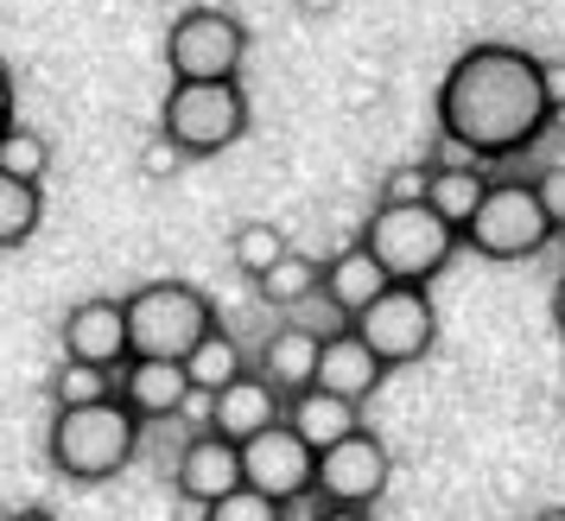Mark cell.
Returning a JSON list of instances; mask_svg holds the SVG:
<instances>
[{
	"instance_id": "1",
	"label": "cell",
	"mask_w": 565,
	"mask_h": 521,
	"mask_svg": "<svg viewBox=\"0 0 565 521\" xmlns=\"http://www.w3.org/2000/svg\"><path fill=\"white\" fill-rule=\"evenodd\" d=\"M438 128L470 159H514L553 128L546 64L521 45H470L438 83Z\"/></svg>"
},
{
	"instance_id": "2",
	"label": "cell",
	"mask_w": 565,
	"mask_h": 521,
	"mask_svg": "<svg viewBox=\"0 0 565 521\" xmlns=\"http://www.w3.org/2000/svg\"><path fill=\"white\" fill-rule=\"evenodd\" d=\"M52 465L64 477H77V483H108V477H121L134 465V451H140V419L108 394V401H89V407H57L52 419Z\"/></svg>"
},
{
	"instance_id": "3",
	"label": "cell",
	"mask_w": 565,
	"mask_h": 521,
	"mask_svg": "<svg viewBox=\"0 0 565 521\" xmlns=\"http://www.w3.org/2000/svg\"><path fill=\"white\" fill-rule=\"evenodd\" d=\"M121 318H128V357L184 363L191 343H204V331L216 325V306L191 280H147L121 299Z\"/></svg>"
},
{
	"instance_id": "4",
	"label": "cell",
	"mask_w": 565,
	"mask_h": 521,
	"mask_svg": "<svg viewBox=\"0 0 565 521\" xmlns=\"http://www.w3.org/2000/svg\"><path fill=\"white\" fill-rule=\"evenodd\" d=\"M248 134V89L242 77L223 83H172L159 108V140L179 147V159H216Z\"/></svg>"
},
{
	"instance_id": "5",
	"label": "cell",
	"mask_w": 565,
	"mask_h": 521,
	"mask_svg": "<svg viewBox=\"0 0 565 521\" xmlns=\"http://www.w3.org/2000/svg\"><path fill=\"white\" fill-rule=\"evenodd\" d=\"M362 248L375 255L387 280H401V287H426L433 274H445V260L458 255V230L451 223H438L433 210L419 204H382L369 223H362Z\"/></svg>"
},
{
	"instance_id": "6",
	"label": "cell",
	"mask_w": 565,
	"mask_h": 521,
	"mask_svg": "<svg viewBox=\"0 0 565 521\" xmlns=\"http://www.w3.org/2000/svg\"><path fill=\"white\" fill-rule=\"evenodd\" d=\"M463 248H477L483 260H534L553 242V223L540 216L534 184L527 179H489L470 223L458 230Z\"/></svg>"
},
{
	"instance_id": "7",
	"label": "cell",
	"mask_w": 565,
	"mask_h": 521,
	"mask_svg": "<svg viewBox=\"0 0 565 521\" xmlns=\"http://www.w3.org/2000/svg\"><path fill=\"white\" fill-rule=\"evenodd\" d=\"M350 331L375 350V363L382 369H407V363H426V350L438 343V306H433V293L426 287H401V280H387V287L350 318Z\"/></svg>"
},
{
	"instance_id": "8",
	"label": "cell",
	"mask_w": 565,
	"mask_h": 521,
	"mask_svg": "<svg viewBox=\"0 0 565 521\" xmlns=\"http://www.w3.org/2000/svg\"><path fill=\"white\" fill-rule=\"evenodd\" d=\"M248 64V26L230 7H184L166 32V71L172 83H223Z\"/></svg>"
},
{
	"instance_id": "9",
	"label": "cell",
	"mask_w": 565,
	"mask_h": 521,
	"mask_svg": "<svg viewBox=\"0 0 565 521\" xmlns=\"http://www.w3.org/2000/svg\"><path fill=\"white\" fill-rule=\"evenodd\" d=\"M387 477H394V458L369 426H350L337 445L311 458V490L324 496V509H375Z\"/></svg>"
},
{
	"instance_id": "10",
	"label": "cell",
	"mask_w": 565,
	"mask_h": 521,
	"mask_svg": "<svg viewBox=\"0 0 565 521\" xmlns=\"http://www.w3.org/2000/svg\"><path fill=\"white\" fill-rule=\"evenodd\" d=\"M235 458H242V483L255 496H267V502H299V496L311 490V451L286 419H274V426H260L255 439H242L235 445Z\"/></svg>"
},
{
	"instance_id": "11",
	"label": "cell",
	"mask_w": 565,
	"mask_h": 521,
	"mask_svg": "<svg viewBox=\"0 0 565 521\" xmlns=\"http://www.w3.org/2000/svg\"><path fill=\"white\" fill-rule=\"evenodd\" d=\"M64 363H89V369H115L128 363V318H121V299H83L64 312Z\"/></svg>"
},
{
	"instance_id": "12",
	"label": "cell",
	"mask_w": 565,
	"mask_h": 521,
	"mask_svg": "<svg viewBox=\"0 0 565 521\" xmlns=\"http://www.w3.org/2000/svg\"><path fill=\"white\" fill-rule=\"evenodd\" d=\"M184 394V363H159V357H128V363L115 369V401L128 407L140 426H159V419H179Z\"/></svg>"
},
{
	"instance_id": "13",
	"label": "cell",
	"mask_w": 565,
	"mask_h": 521,
	"mask_svg": "<svg viewBox=\"0 0 565 521\" xmlns=\"http://www.w3.org/2000/svg\"><path fill=\"white\" fill-rule=\"evenodd\" d=\"M387 369L375 363V350L350 331V325H337L331 338H318V369H311V389L337 394V401H369V394L382 389Z\"/></svg>"
},
{
	"instance_id": "14",
	"label": "cell",
	"mask_w": 565,
	"mask_h": 521,
	"mask_svg": "<svg viewBox=\"0 0 565 521\" xmlns=\"http://www.w3.org/2000/svg\"><path fill=\"white\" fill-rule=\"evenodd\" d=\"M280 414H286V407H280V394L267 389L260 375H248V369H242L235 382H223V389L210 394V419H204V426L216 433V439L242 445V439H255L260 426H274Z\"/></svg>"
},
{
	"instance_id": "15",
	"label": "cell",
	"mask_w": 565,
	"mask_h": 521,
	"mask_svg": "<svg viewBox=\"0 0 565 521\" xmlns=\"http://www.w3.org/2000/svg\"><path fill=\"white\" fill-rule=\"evenodd\" d=\"M172 483H179L184 502H198V509H210L216 496H230L235 483H242V458H235L230 439H216V433H198V439L179 451V470H172Z\"/></svg>"
},
{
	"instance_id": "16",
	"label": "cell",
	"mask_w": 565,
	"mask_h": 521,
	"mask_svg": "<svg viewBox=\"0 0 565 521\" xmlns=\"http://www.w3.org/2000/svg\"><path fill=\"white\" fill-rule=\"evenodd\" d=\"M382 287H387V274L375 267V255H369L362 242H356V248H343V255H331L324 267H318V299H324V306H331L343 325H350V318H356Z\"/></svg>"
},
{
	"instance_id": "17",
	"label": "cell",
	"mask_w": 565,
	"mask_h": 521,
	"mask_svg": "<svg viewBox=\"0 0 565 521\" xmlns=\"http://www.w3.org/2000/svg\"><path fill=\"white\" fill-rule=\"evenodd\" d=\"M311 369H318V331H306V325H280L274 338L260 343V382L280 394V401H292L299 389H311Z\"/></svg>"
},
{
	"instance_id": "18",
	"label": "cell",
	"mask_w": 565,
	"mask_h": 521,
	"mask_svg": "<svg viewBox=\"0 0 565 521\" xmlns=\"http://www.w3.org/2000/svg\"><path fill=\"white\" fill-rule=\"evenodd\" d=\"M280 419L311 445V451H324V445H337L350 426H362V407L356 401H337V394H324V389H299Z\"/></svg>"
},
{
	"instance_id": "19",
	"label": "cell",
	"mask_w": 565,
	"mask_h": 521,
	"mask_svg": "<svg viewBox=\"0 0 565 521\" xmlns=\"http://www.w3.org/2000/svg\"><path fill=\"white\" fill-rule=\"evenodd\" d=\"M483 172L477 166H433L426 172V198L419 204L433 210L438 223H451V230H463L470 223V210H477V198H483Z\"/></svg>"
},
{
	"instance_id": "20",
	"label": "cell",
	"mask_w": 565,
	"mask_h": 521,
	"mask_svg": "<svg viewBox=\"0 0 565 521\" xmlns=\"http://www.w3.org/2000/svg\"><path fill=\"white\" fill-rule=\"evenodd\" d=\"M242 375V343L223 331V325H210L204 343H191V357H184V382L198 394H216L223 382H235Z\"/></svg>"
},
{
	"instance_id": "21",
	"label": "cell",
	"mask_w": 565,
	"mask_h": 521,
	"mask_svg": "<svg viewBox=\"0 0 565 521\" xmlns=\"http://www.w3.org/2000/svg\"><path fill=\"white\" fill-rule=\"evenodd\" d=\"M39 223H45V191L32 179L0 172V248H26Z\"/></svg>"
},
{
	"instance_id": "22",
	"label": "cell",
	"mask_w": 565,
	"mask_h": 521,
	"mask_svg": "<svg viewBox=\"0 0 565 521\" xmlns=\"http://www.w3.org/2000/svg\"><path fill=\"white\" fill-rule=\"evenodd\" d=\"M255 287H260V299H267V306L292 312V306H306L311 293H318V260H306V255H292V248H286V255L260 274Z\"/></svg>"
},
{
	"instance_id": "23",
	"label": "cell",
	"mask_w": 565,
	"mask_h": 521,
	"mask_svg": "<svg viewBox=\"0 0 565 521\" xmlns=\"http://www.w3.org/2000/svg\"><path fill=\"white\" fill-rule=\"evenodd\" d=\"M0 172H13V179L45 184V172H52V140L13 121V128L0 134Z\"/></svg>"
},
{
	"instance_id": "24",
	"label": "cell",
	"mask_w": 565,
	"mask_h": 521,
	"mask_svg": "<svg viewBox=\"0 0 565 521\" xmlns=\"http://www.w3.org/2000/svg\"><path fill=\"white\" fill-rule=\"evenodd\" d=\"M230 255H235V267H242L248 280H260V274L286 255L280 223H242V230H235V242H230Z\"/></svg>"
},
{
	"instance_id": "25",
	"label": "cell",
	"mask_w": 565,
	"mask_h": 521,
	"mask_svg": "<svg viewBox=\"0 0 565 521\" xmlns=\"http://www.w3.org/2000/svg\"><path fill=\"white\" fill-rule=\"evenodd\" d=\"M108 394H115V375H108V369L64 363L52 375V401H57V407H89V401H108Z\"/></svg>"
},
{
	"instance_id": "26",
	"label": "cell",
	"mask_w": 565,
	"mask_h": 521,
	"mask_svg": "<svg viewBox=\"0 0 565 521\" xmlns=\"http://www.w3.org/2000/svg\"><path fill=\"white\" fill-rule=\"evenodd\" d=\"M204 521H286L280 502H267V496H255L248 483H235L230 496H216L204 509Z\"/></svg>"
},
{
	"instance_id": "27",
	"label": "cell",
	"mask_w": 565,
	"mask_h": 521,
	"mask_svg": "<svg viewBox=\"0 0 565 521\" xmlns=\"http://www.w3.org/2000/svg\"><path fill=\"white\" fill-rule=\"evenodd\" d=\"M534 184V204H540V216L553 223V235H565V166H546L540 179H527Z\"/></svg>"
},
{
	"instance_id": "28",
	"label": "cell",
	"mask_w": 565,
	"mask_h": 521,
	"mask_svg": "<svg viewBox=\"0 0 565 521\" xmlns=\"http://www.w3.org/2000/svg\"><path fill=\"white\" fill-rule=\"evenodd\" d=\"M426 172H433V166H401V172L387 179L382 204H413V198H426Z\"/></svg>"
},
{
	"instance_id": "29",
	"label": "cell",
	"mask_w": 565,
	"mask_h": 521,
	"mask_svg": "<svg viewBox=\"0 0 565 521\" xmlns=\"http://www.w3.org/2000/svg\"><path fill=\"white\" fill-rule=\"evenodd\" d=\"M140 166H147L153 179H166V172L179 166V147H166V140H159V147H147V159H140Z\"/></svg>"
},
{
	"instance_id": "30",
	"label": "cell",
	"mask_w": 565,
	"mask_h": 521,
	"mask_svg": "<svg viewBox=\"0 0 565 521\" xmlns=\"http://www.w3.org/2000/svg\"><path fill=\"white\" fill-rule=\"evenodd\" d=\"M13 128V77H7V64H0V134Z\"/></svg>"
},
{
	"instance_id": "31",
	"label": "cell",
	"mask_w": 565,
	"mask_h": 521,
	"mask_svg": "<svg viewBox=\"0 0 565 521\" xmlns=\"http://www.w3.org/2000/svg\"><path fill=\"white\" fill-rule=\"evenodd\" d=\"M311 521H375L369 509H324V515H311Z\"/></svg>"
},
{
	"instance_id": "32",
	"label": "cell",
	"mask_w": 565,
	"mask_h": 521,
	"mask_svg": "<svg viewBox=\"0 0 565 521\" xmlns=\"http://www.w3.org/2000/svg\"><path fill=\"white\" fill-rule=\"evenodd\" d=\"M299 13L306 20H324V13H337V0H299Z\"/></svg>"
},
{
	"instance_id": "33",
	"label": "cell",
	"mask_w": 565,
	"mask_h": 521,
	"mask_svg": "<svg viewBox=\"0 0 565 521\" xmlns=\"http://www.w3.org/2000/svg\"><path fill=\"white\" fill-rule=\"evenodd\" d=\"M553 325H559V338H565V274H559V287H553Z\"/></svg>"
},
{
	"instance_id": "34",
	"label": "cell",
	"mask_w": 565,
	"mask_h": 521,
	"mask_svg": "<svg viewBox=\"0 0 565 521\" xmlns=\"http://www.w3.org/2000/svg\"><path fill=\"white\" fill-rule=\"evenodd\" d=\"M7 521H57V515H45V509H20V515H7Z\"/></svg>"
},
{
	"instance_id": "35",
	"label": "cell",
	"mask_w": 565,
	"mask_h": 521,
	"mask_svg": "<svg viewBox=\"0 0 565 521\" xmlns=\"http://www.w3.org/2000/svg\"><path fill=\"white\" fill-rule=\"evenodd\" d=\"M534 521H565V509H540V515Z\"/></svg>"
}]
</instances>
